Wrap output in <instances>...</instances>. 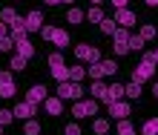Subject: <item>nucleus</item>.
<instances>
[{
    "label": "nucleus",
    "instance_id": "obj_1",
    "mask_svg": "<svg viewBox=\"0 0 158 135\" xmlns=\"http://www.w3.org/2000/svg\"><path fill=\"white\" fill-rule=\"evenodd\" d=\"M60 101H83V86L75 84V80H63V84H58V95Z\"/></svg>",
    "mask_w": 158,
    "mask_h": 135
},
{
    "label": "nucleus",
    "instance_id": "obj_2",
    "mask_svg": "<svg viewBox=\"0 0 158 135\" xmlns=\"http://www.w3.org/2000/svg\"><path fill=\"white\" fill-rule=\"evenodd\" d=\"M72 115H75L78 121H83V118H95L98 115V101H75V106H72Z\"/></svg>",
    "mask_w": 158,
    "mask_h": 135
},
{
    "label": "nucleus",
    "instance_id": "obj_3",
    "mask_svg": "<svg viewBox=\"0 0 158 135\" xmlns=\"http://www.w3.org/2000/svg\"><path fill=\"white\" fill-rule=\"evenodd\" d=\"M155 78V63L152 60H141L135 69H132V80L135 84H147V80H152Z\"/></svg>",
    "mask_w": 158,
    "mask_h": 135
},
{
    "label": "nucleus",
    "instance_id": "obj_4",
    "mask_svg": "<svg viewBox=\"0 0 158 135\" xmlns=\"http://www.w3.org/2000/svg\"><path fill=\"white\" fill-rule=\"evenodd\" d=\"M75 58L78 60H86V63H98V60H101V52H98V46L78 43V46H75Z\"/></svg>",
    "mask_w": 158,
    "mask_h": 135
},
{
    "label": "nucleus",
    "instance_id": "obj_5",
    "mask_svg": "<svg viewBox=\"0 0 158 135\" xmlns=\"http://www.w3.org/2000/svg\"><path fill=\"white\" fill-rule=\"evenodd\" d=\"M112 20H115V23L121 26V29H132V26L138 23V14L132 12V9H115Z\"/></svg>",
    "mask_w": 158,
    "mask_h": 135
},
{
    "label": "nucleus",
    "instance_id": "obj_6",
    "mask_svg": "<svg viewBox=\"0 0 158 135\" xmlns=\"http://www.w3.org/2000/svg\"><path fill=\"white\" fill-rule=\"evenodd\" d=\"M46 98H49V92H46V86H40V84L26 89V104H32V106H40Z\"/></svg>",
    "mask_w": 158,
    "mask_h": 135
},
{
    "label": "nucleus",
    "instance_id": "obj_7",
    "mask_svg": "<svg viewBox=\"0 0 158 135\" xmlns=\"http://www.w3.org/2000/svg\"><path fill=\"white\" fill-rule=\"evenodd\" d=\"M40 26H43V14L38 12V9L23 17V29H26V35H29V32H40Z\"/></svg>",
    "mask_w": 158,
    "mask_h": 135
},
{
    "label": "nucleus",
    "instance_id": "obj_8",
    "mask_svg": "<svg viewBox=\"0 0 158 135\" xmlns=\"http://www.w3.org/2000/svg\"><path fill=\"white\" fill-rule=\"evenodd\" d=\"M35 112H38V106H32V104H26V101L15 104V109H12V115H15L17 121H29V118H35Z\"/></svg>",
    "mask_w": 158,
    "mask_h": 135
},
{
    "label": "nucleus",
    "instance_id": "obj_9",
    "mask_svg": "<svg viewBox=\"0 0 158 135\" xmlns=\"http://www.w3.org/2000/svg\"><path fill=\"white\" fill-rule=\"evenodd\" d=\"M124 98V84H106V92H104V98L101 101H106V104H115V101H121Z\"/></svg>",
    "mask_w": 158,
    "mask_h": 135
},
{
    "label": "nucleus",
    "instance_id": "obj_10",
    "mask_svg": "<svg viewBox=\"0 0 158 135\" xmlns=\"http://www.w3.org/2000/svg\"><path fill=\"white\" fill-rule=\"evenodd\" d=\"M15 95V80H12V72H0V98H12Z\"/></svg>",
    "mask_w": 158,
    "mask_h": 135
},
{
    "label": "nucleus",
    "instance_id": "obj_11",
    "mask_svg": "<svg viewBox=\"0 0 158 135\" xmlns=\"http://www.w3.org/2000/svg\"><path fill=\"white\" fill-rule=\"evenodd\" d=\"M127 115H129V104H127V101H115V104H109V118L124 121Z\"/></svg>",
    "mask_w": 158,
    "mask_h": 135
},
{
    "label": "nucleus",
    "instance_id": "obj_12",
    "mask_svg": "<svg viewBox=\"0 0 158 135\" xmlns=\"http://www.w3.org/2000/svg\"><path fill=\"white\" fill-rule=\"evenodd\" d=\"M49 43H55L58 49H66L69 43H72V40H69V32H66V29H58V26H55V32H52V40H49Z\"/></svg>",
    "mask_w": 158,
    "mask_h": 135
},
{
    "label": "nucleus",
    "instance_id": "obj_13",
    "mask_svg": "<svg viewBox=\"0 0 158 135\" xmlns=\"http://www.w3.org/2000/svg\"><path fill=\"white\" fill-rule=\"evenodd\" d=\"M40 106H43V109L52 115V118H58V115L63 112V101H60V98H46V101H43Z\"/></svg>",
    "mask_w": 158,
    "mask_h": 135
},
{
    "label": "nucleus",
    "instance_id": "obj_14",
    "mask_svg": "<svg viewBox=\"0 0 158 135\" xmlns=\"http://www.w3.org/2000/svg\"><path fill=\"white\" fill-rule=\"evenodd\" d=\"M15 55H20V58H26V60H32V58H35V43H29V38L20 40V43H15Z\"/></svg>",
    "mask_w": 158,
    "mask_h": 135
},
{
    "label": "nucleus",
    "instance_id": "obj_15",
    "mask_svg": "<svg viewBox=\"0 0 158 135\" xmlns=\"http://www.w3.org/2000/svg\"><path fill=\"white\" fill-rule=\"evenodd\" d=\"M9 38H12L15 43H20V40H26V29H23V17L17 20L15 26H9Z\"/></svg>",
    "mask_w": 158,
    "mask_h": 135
},
{
    "label": "nucleus",
    "instance_id": "obj_16",
    "mask_svg": "<svg viewBox=\"0 0 158 135\" xmlns=\"http://www.w3.org/2000/svg\"><path fill=\"white\" fill-rule=\"evenodd\" d=\"M106 92V84L104 80H92V86H89V95H92V101H101Z\"/></svg>",
    "mask_w": 158,
    "mask_h": 135
},
{
    "label": "nucleus",
    "instance_id": "obj_17",
    "mask_svg": "<svg viewBox=\"0 0 158 135\" xmlns=\"http://www.w3.org/2000/svg\"><path fill=\"white\" fill-rule=\"evenodd\" d=\"M83 20H89V23H101V20H104V12H101V6H89V12H83Z\"/></svg>",
    "mask_w": 158,
    "mask_h": 135
},
{
    "label": "nucleus",
    "instance_id": "obj_18",
    "mask_svg": "<svg viewBox=\"0 0 158 135\" xmlns=\"http://www.w3.org/2000/svg\"><path fill=\"white\" fill-rule=\"evenodd\" d=\"M17 20H20V17H17L15 9H3V12H0V23H3V26H15Z\"/></svg>",
    "mask_w": 158,
    "mask_h": 135
},
{
    "label": "nucleus",
    "instance_id": "obj_19",
    "mask_svg": "<svg viewBox=\"0 0 158 135\" xmlns=\"http://www.w3.org/2000/svg\"><path fill=\"white\" fill-rule=\"evenodd\" d=\"M144 38L141 35H129V40H127V46H129V52H144Z\"/></svg>",
    "mask_w": 158,
    "mask_h": 135
},
{
    "label": "nucleus",
    "instance_id": "obj_20",
    "mask_svg": "<svg viewBox=\"0 0 158 135\" xmlns=\"http://www.w3.org/2000/svg\"><path fill=\"white\" fill-rule=\"evenodd\" d=\"M124 95L129 98V101H138V98H141V84H135V80H132V84H127L124 86Z\"/></svg>",
    "mask_w": 158,
    "mask_h": 135
},
{
    "label": "nucleus",
    "instance_id": "obj_21",
    "mask_svg": "<svg viewBox=\"0 0 158 135\" xmlns=\"http://www.w3.org/2000/svg\"><path fill=\"white\" fill-rule=\"evenodd\" d=\"M52 78L58 80V84H63V80H69V66H52Z\"/></svg>",
    "mask_w": 158,
    "mask_h": 135
},
{
    "label": "nucleus",
    "instance_id": "obj_22",
    "mask_svg": "<svg viewBox=\"0 0 158 135\" xmlns=\"http://www.w3.org/2000/svg\"><path fill=\"white\" fill-rule=\"evenodd\" d=\"M66 23H72V26H81V23H83V12L72 6L69 12H66Z\"/></svg>",
    "mask_w": 158,
    "mask_h": 135
},
{
    "label": "nucleus",
    "instance_id": "obj_23",
    "mask_svg": "<svg viewBox=\"0 0 158 135\" xmlns=\"http://www.w3.org/2000/svg\"><path fill=\"white\" fill-rule=\"evenodd\" d=\"M98 26H101V32H104V35H109V38H112V35H115V29H118V23L112 20V17H104V20H101Z\"/></svg>",
    "mask_w": 158,
    "mask_h": 135
},
{
    "label": "nucleus",
    "instance_id": "obj_24",
    "mask_svg": "<svg viewBox=\"0 0 158 135\" xmlns=\"http://www.w3.org/2000/svg\"><path fill=\"white\" fill-rule=\"evenodd\" d=\"M83 78H86V66H69V80L81 84Z\"/></svg>",
    "mask_w": 158,
    "mask_h": 135
},
{
    "label": "nucleus",
    "instance_id": "obj_25",
    "mask_svg": "<svg viewBox=\"0 0 158 135\" xmlns=\"http://www.w3.org/2000/svg\"><path fill=\"white\" fill-rule=\"evenodd\" d=\"M86 75H89L92 80H104V78H106L104 69H101V63H89V66H86Z\"/></svg>",
    "mask_w": 158,
    "mask_h": 135
},
{
    "label": "nucleus",
    "instance_id": "obj_26",
    "mask_svg": "<svg viewBox=\"0 0 158 135\" xmlns=\"http://www.w3.org/2000/svg\"><path fill=\"white\" fill-rule=\"evenodd\" d=\"M92 132H95V135H106V132H109V121H106V118H95Z\"/></svg>",
    "mask_w": 158,
    "mask_h": 135
},
{
    "label": "nucleus",
    "instance_id": "obj_27",
    "mask_svg": "<svg viewBox=\"0 0 158 135\" xmlns=\"http://www.w3.org/2000/svg\"><path fill=\"white\" fill-rule=\"evenodd\" d=\"M98 63H101V69H104V75H109V78H112L115 72H118V63H115L112 58H106V60H98Z\"/></svg>",
    "mask_w": 158,
    "mask_h": 135
},
{
    "label": "nucleus",
    "instance_id": "obj_28",
    "mask_svg": "<svg viewBox=\"0 0 158 135\" xmlns=\"http://www.w3.org/2000/svg\"><path fill=\"white\" fill-rule=\"evenodd\" d=\"M141 135H158V118H150V121H144V127H141Z\"/></svg>",
    "mask_w": 158,
    "mask_h": 135
},
{
    "label": "nucleus",
    "instance_id": "obj_29",
    "mask_svg": "<svg viewBox=\"0 0 158 135\" xmlns=\"http://www.w3.org/2000/svg\"><path fill=\"white\" fill-rule=\"evenodd\" d=\"M26 63H29V60H26V58H20V55H12V60H9L12 72H23V69H26Z\"/></svg>",
    "mask_w": 158,
    "mask_h": 135
},
{
    "label": "nucleus",
    "instance_id": "obj_30",
    "mask_svg": "<svg viewBox=\"0 0 158 135\" xmlns=\"http://www.w3.org/2000/svg\"><path fill=\"white\" fill-rule=\"evenodd\" d=\"M118 135H135V127H132V121H129V118L118 121Z\"/></svg>",
    "mask_w": 158,
    "mask_h": 135
},
{
    "label": "nucleus",
    "instance_id": "obj_31",
    "mask_svg": "<svg viewBox=\"0 0 158 135\" xmlns=\"http://www.w3.org/2000/svg\"><path fill=\"white\" fill-rule=\"evenodd\" d=\"M38 132H40V124L35 121V118H29V121L23 124V135H38Z\"/></svg>",
    "mask_w": 158,
    "mask_h": 135
},
{
    "label": "nucleus",
    "instance_id": "obj_32",
    "mask_svg": "<svg viewBox=\"0 0 158 135\" xmlns=\"http://www.w3.org/2000/svg\"><path fill=\"white\" fill-rule=\"evenodd\" d=\"M138 35H141L144 40H152L155 35H158V29H155V26H150V23H144V26H141V32H138Z\"/></svg>",
    "mask_w": 158,
    "mask_h": 135
},
{
    "label": "nucleus",
    "instance_id": "obj_33",
    "mask_svg": "<svg viewBox=\"0 0 158 135\" xmlns=\"http://www.w3.org/2000/svg\"><path fill=\"white\" fill-rule=\"evenodd\" d=\"M112 40H115V43H127V40H129V29H121V26H118L115 35H112Z\"/></svg>",
    "mask_w": 158,
    "mask_h": 135
},
{
    "label": "nucleus",
    "instance_id": "obj_34",
    "mask_svg": "<svg viewBox=\"0 0 158 135\" xmlns=\"http://www.w3.org/2000/svg\"><path fill=\"white\" fill-rule=\"evenodd\" d=\"M15 121V115H12V109H0V127H9V124Z\"/></svg>",
    "mask_w": 158,
    "mask_h": 135
},
{
    "label": "nucleus",
    "instance_id": "obj_35",
    "mask_svg": "<svg viewBox=\"0 0 158 135\" xmlns=\"http://www.w3.org/2000/svg\"><path fill=\"white\" fill-rule=\"evenodd\" d=\"M12 49H15V40L9 38V35H6V38H0V52H12Z\"/></svg>",
    "mask_w": 158,
    "mask_h": 135
},
{
    "label": "nucleus",
    "instance_id": "obj_36",
    "mask_svg": "<svg viewBox=\"0 0 158 135\" xmlns=\"http://www.w3.org/2000/svg\"><path fill=\"white\" fill-rule=\"evenodd\" d=\"M63 63H66V60H63L60 52H52V55H49V66H63Z\"/></svg>",
    "mask_w": 158,
    "mask_h": 135
},
{
    "label": "nucleus",
    "instance_id": "obj_37",
    "mask_svg": "<svg viewBox=\"0 0 158 135\" xmlns=\"http://www.w3.org/2000/svg\"><path fill=\"white\" fill-rule=\"evenodd\" d=\"M52 32H55V26H40V32H38V35H40L43 40H52Z\"/></svg>",
    "mask_w": 158,
    "mask_h": 135
},
{
    "label": "nucleus",
    "instance_id": "obj_38",
    "mask_svg": "<svg viewBox=\"0 0 158 135\" xmlns=\"http://www.w3.org/2000/svg\"><path fill=\"white\" fill-rule=\"evenodd\" d=\"M112 52H115V55H127L129 46H127V43H112Z\"/></svg>",
    "mask_w": 158,
    "mask_h": 135
},
{
    "label": "nucleus",
    "instance_id": "obj_39",
    "mask_svg": "<svg viewBox=\"0 0 158 135\" xmlns=\"http://www.w3.org/2000/svg\"><path fill=\"white\" fill-rule=\"evenodd\" d=\"M63 135H81V127H78V124H66Z\"/></svg>",
    "mask_w": 158,
    "mask_h": 135
},
{
    "label": "nucleus",
    "instance_id": "obj_40",
    "mask_svg": "<svg viewBox=\"0 0 158 135\" xmlns=\"http://www.w3.org/2000/svg\"><path fill=\"white\" fill-rule=\"evenodd\" d=\"M144 60H152V63H158V49H155V52H144Z\"/></svg>",
    "mask_w": 158,
    "mask_h": 135
},
{
    "label": "nucleus",
    "instance_id": "obj_41",
    "mask_svg": "<svg viewBox=\"0 0 158 135\" xmlns=\"http://www.w3.org/2000/svg\"><path fill=\"white\" fill-rule=\"evenodd\" d=\"M127 3H129V0H112V6H115V9H127Z\"/></svg>",
    "mask_w": 158,
    "mask_h": 135
},
{
    "label": "nucleus",
    "instance_id": "obj_42",
    "mask_svg": "<svg viewBox=\"0 0 158 135\" xmlns=\"http://www.w3.org/2000/svg\"><path fill=\"white\" fill-rule=\"evenodd\" d=\"M6 35H9V26H3V23H0V38H6Z\"/></svg>",
    "mask_w": 158,
    "mask_h": 135
},
{
    "label": "nucleus",
    "instance_id": "obj_43",
    "mask_svg": "<svg viewBox=\"0 0 158 135\" xmlns=\"http://www.w3.org/2000/svg\"><path fill=\"white\" fill-rule=\"evenodd\" d=\"M144 3L150 6V9H155V6H158V0H144Z\"/></svg>",
    "mask_w": 158,
    "mask_h": 135
},
{
    "label": "nucleus",
    "instance_id": "obj_44",
    "mask_svg": "<svg viewBox=\"0 0 158 135\" xmlns=\"http://www.w3.org/2000/svg\"><path fill=\"white\" fill-rule=\"evenodd\" d=\"M43 3H46V6H58L60 0H43Z\"/></svg>",
    "mask_w": 158,
    "mask_h": 135
},
{
    "label": "nucleus",
    "instance_id": "obj_45",
    "mask_svg": "<svg viewBox=\"0 0 158 135\" xmlns=\"http://www.w3.org/2000/svg\"><path fill=\"white\" fill-rule=\"evenodd\" d=\"M152 95L158 98V80H155V84H152Z\"/></svg>",
    "mask_w": 158,
    "mask_h": 135
},
{
    "label": "nucleus",
    "instance_id": "obj_46",
    "mask_svg": "<svg viewBox=\"0 0 158 135\" xmlns=\"http://www.w3.org/2000/svg\"><path fill=\"white\" fill-rule=\"evenodd\" d=\"M89 3H92V6H101V3H104V0H89Z\"/></svg>",
    "mask_w": 158,
    "mask_h": 135
},
{
    "label": "nucleus",
    "instance_id": "obj_47",
    "mask_svg": "<svg viewBox=\"0 0 158 135\" xmlns=\"http://www.w3.org/2000/svg\"><path fill=\"white\" fill-rule=\"evenodd\" d=\"M60 3H75V0H60Z\"/></svg>",
    "mask_w": 158,
    "mask_h": 135
},
{
    "label": "nucleus",
    "instance_id": "obj_48",
    "mask_svg": "<svg viewBox=\"0 0 158 135\" xmlns=\"http://www.w3.org/2000/svg\"><path fill=\"white\" fill-rule=\"evenodd\" d=\"M0 135H3V127H0Z\"/></svg>",
    "mask_w": 158,
    "mask_h": 135
}]
</instances>
